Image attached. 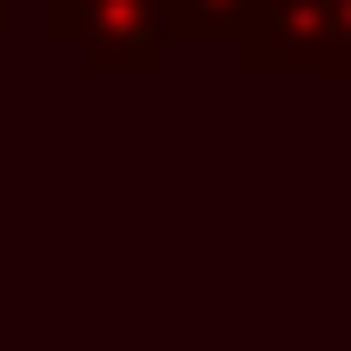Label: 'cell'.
<instances>
[{
  "instance_id": "3",
  "label": "cell",
  "mask_w": 351,
  "mask_h": 351,
  "mask_svg": "<svg viewBox=\"0 0 351 351\" xmlns=\"http://www.w3.org/2000/svg\"><path fill=\"white\" fill-rule=\"evenodd\" d=\"M259 17V0H167L176 42H243Z\"/></svg>"
},
{
  "instance_id": "2",
  "label": "cell",
  "mask_w": 351,
  "mask_h": 351,
  "mask_svg": "<svg viewBox=\"0 0 351 351\" xmlns=\"http://www.w3.org/2000/svg\"><path fill=\"white\" fill-rule=\"evenodd\" d=\"M251 84L268 75H351V0H259L251 34L234 42Z\"/></svg>"
},
{
  "instance_id": "1",
  "label": "cell",
  "mask_w": 351,
  "mask_h": 351,
  "mask_svg": "<svg viewBox=\"0 0 351 351\" xmlns=\"http://www.w3.org/2000/svg\"><path fill=\"white\" fill-rule=\"evenodd\" d=\"M42 25L75 51L93 84H151L167 75V51H176L167 0H42Z\"/></svg>"
},
{
  "instance_id": "4",
  "label": "cell",
  "mask_w": 351,
  "mask_h": 351,
  "mask_svg": "<svg viewBox=\"0 0 351 351\" xmlns=\"http://www.w3.org/2000/svg\"><path fill=\"white\" fill-rule=\"evenodd\" d=\"M9 17H17V0H0V34H9Z\"/></svg>"
}]
</instances>
